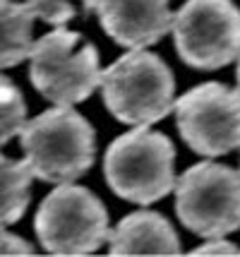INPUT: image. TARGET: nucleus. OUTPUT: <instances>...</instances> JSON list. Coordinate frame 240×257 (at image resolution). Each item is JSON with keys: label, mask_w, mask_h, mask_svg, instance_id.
I'll return each mask as SVG.
<instances>
[{"label": "nucleus", "mask_w": 240, "mask_h": 257, "mask_svg": "<svg viewBox=\"0 0 240 257\" xmlns=\"http://www.w3.org/2000/svg\"><path fill=\"white\" fill-rule=\"evenodd\" d=\"M20 137L24 164L34 178L46 183H72L94 164V127L72 106H56L32 118Z\"/></svg>", "instance_id": "obj_1"}, {"label": "nucleus", "mask_w": 240, "mask_h": 257, "mask_svg": "<svg viewBox=\"0 0 240 257\" xmlns=\"http://www.w3.org/2000/svg\"><path fill=\"white\" fill-rule=\"evenodd\" d=\"M103 173L108 188L127 202L151 204L175 188V149L163 133L137 125V130L115 137Z\"/></svg>", "instance_id": "obj_2"}, {"label": "nucleus", "mask_w": 240, "mask_h": 257, "mask_svg": "<svg viewBox=\"0 0 240 257\" xmlns=\"http://www.w3.org/2000/svg\"><path fill=\"white\" fill-rule=\"evenodd\" d=\"M99 87L106 108L127 125H151L175 106L171 67L144 48H132L103 70Z\"/></svg>", "instance_id": "obj_3"}, {"label": "nucleus", "mask_w": 240, "mask_h": 257, "mask_svg": "<svg viewBox=\"0 0 240 257\" xmlns=\"http://www.w3.org/2000/svg\"><path fill=\"white\" fill-rule=\"evenodd\" d=\"M29 58V77L34 87L56 106L80 103L101 84L99 53L77 32L58 27L34 41Z\"/></svg>", "instance_id": "obj_4"}, {"label": "nucleus", "mask_w": 240, "mask_h": 257, "mask_svg": "<svg viewBox=\"0 0 240 257\" xmlns=\"http://www.w3.org/2000/svg\"><path fill=\"white\" fill-rule=\"evenodd\" d=\"M36 235L51 255H89L108 240V212L87 188L63 183L41 202Z\"/></svg>", "instance_id": "obj_5"}, {"label": "nucleus", "mask_w": 240, "mask_h": 257, "mask_svg": "<svg viewBox=\"0 0 240 257\" xmlns=\"http://www.w3.org/2000/svg\"><path fill=\"white\" fill-rule=\"evenodd\" d=\"M175 212L192 233L223 238L240 228V173L221 164H197L175 183Z\"/></svg>", "instance_id": "obj_6"}, {"label": "nucleus", "mask_w": 240, "mask_h": 257, "mask_svg": "<svg viewBox=\"0 0 240 257\" xmlns=\"http://www.w3.org/2000/svg\"><path fill=\"white\" fill-rule=\"evenodd\" d=\"M178 56L199 70H218L240 56V10L233 0H187L173 15Z\"/></svg>", "instance_id": "obj_7"}, {"label": "nucleus", "mask_w": 240, "mask_h": 257, "mask_svg": "<svg viewBox=\"0 0 240 257\" xmlns=\"http://www.w3.org/2000/svg\"><path fill=\"white\" fill-rule=\"evenodd\" d=\"M175 120L187 147L202 157H221L240 147V91L206 82L175 101Z\"/></svg>", "instance_id": "obj_8"}, {"label": "nucleus", "mask_w": 240, "mask_h": 257, "mask_svg": "<svg viewBox=\"0 0 240 257\" xmlns=\"http://www.w3.org/2000/svg\"><path fill=\"white\" fill-rule=\"evenodd\" d=\"M89 12L115 44L130 51L156 44L173 27L168 0H92Z\"/></svg>", "instance_id": "obj_9"}, {"label": "nucleus", "mask_w": 240, "mask_h": 257, "mask_svg": "<svg viewBox=\"0 0 240 257\" xmlns=\"http://www.w3.org/2000/svg\"><path fill=\"white\" fill-rule=\"evenodd\" d=\"M111 255H178L180 240L156 212H135L108 233Z\"/></svg>", "instance_id": "obj_10"}, {"label": "nucleus", "mask_w": 240, "mask_h": 257, "mask_svg": "<svg viewBox=\"0 0 240 257\" xmlns=\"http://www.w3.org/2000/svg\"><path fill=\"white\" fill-rule=\"evenodd\" d=\"M34 17L29 5L0 0V70L29 58L34 48Z\"/></svg>", "instance_id": "obj_11"}, {"label": "nucleus", "mask_w": 240, "mask_h": 257, "mask_svg": "<svg viewBox=\"0 0 240 257\" xmlns=\"http://www.w3.org/2000/svg\"><path fill=\"white\" fill-rule=\"evenodd\" d=\"M32 178L24 161H12L0 154V226L22 219L32 200Z\"/></svg>", "instance_id": "obj_12"}, {"label": "nucleus", "mask_w": 240, "mask_h": 257, "mask_svg": "<svg viewBox=\"0 0 240 257\" xmlns=\"http://www.w3.org/2000/svg\"><path fill=\"white\" fill-rule=\"evenodd\" d=\"M27 123V103L12 79L0 75V145L22 133Z\"/></svg>", "instance_id": "obj_13"}, {"label": "nucleus", "mask_w": 240, "mask_h": 257, "mask_svg": "<svg viewBox=\"0 0 240 257\" xmlns=\"http://www.w3.org/2000/svg\"><path fill=\"white\" fill-rule=\"evenodd\" d=\"M27 5L32 8L36 17H41L44 22L53 24V27H63L77 15L72 0H27ZM89 5H92V0H82L84 15H89Z\"/></svg>", "instance_id": "obj_14"}, {"label": "nucleus", "mask_w": 240, "mask_h": 257, "mask_svg": "<svg viewBox=\"0 0 240 257\" xmlns=\"http://www.w3.org/2000/svg\"><path fill=\"white\" fill-rule=\"evenodd\" d=\"M0 255H34V247L24 238L0 228Z\"/></svg>", "instance_id": "obj_15"}, {"label": "nucleus", "mask_w": 240, "mask_h": 257, "mask_svg": "<svg viewBox=\"0 0 240 257\" xmlns=\"http://www.w3.org/2000/svg\"><path fill=\"white\" fill-rule=\"evenodd\" d=\"M240 247L223 240V238H209L206 243H202L199 247H194L190 255H238Z\"/></svg>", "instance_id": "obj_16"}, {"label": "nucleus", "mask_w": 240, "mask_h": 257, "mask_svg": "<svg viewBox=\"0 0 240 257\" xmlns=\"http://www.w3.org/2000/svg\"><path fill=\"white\" fill-rule=\"evenodd\" d=\"M238 91H240V56H238Z\"/></svg>", "instance_id": "obj_17"}]
</instances>
